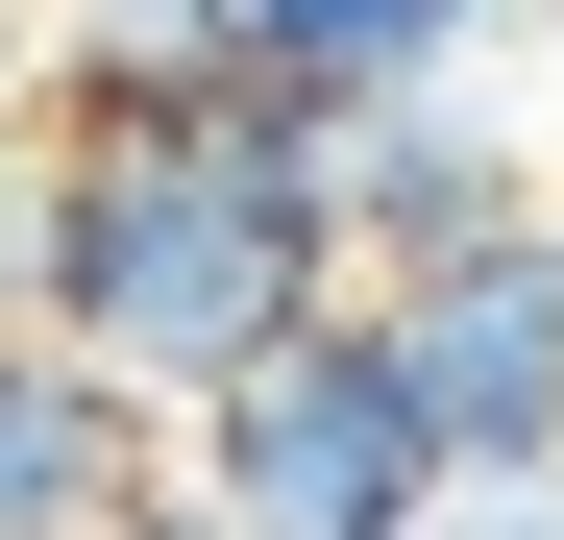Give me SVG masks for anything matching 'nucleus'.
<instances>
[{"label": "nucleus", "instance_id": "obj_1", "mask_svg": "<svg viewBox=\"0 0 564 540\" xmlns=\"http://www.w3.org/2000/svg\"><path fill=\"white\" fill-rule=\"evenodd\" d=\"M0 246H25V344L123 369L148 418L246 393L295 320H344V172L295 99L246 74H148V99H50L25 172H0Z\"/></svg>", "mask_w": 564, "mask_h": 540}, {"label": "nucleus", "instance_id": "obj_2", "mask_svg": "<svg viewBox=\"0 0 564 540\" xmlns=\"http://www.w3.org/2000/svg\"><path fill=\"white\" fill-rule=\"evenodd\" d=\"M172 467H197L246 540H442V492H466L368 295H344V320H295L246 393H197V418H172Z\"/></svg>", "mask_w": 564, "mask_h": 540}, {"label": "nucleus", "instance_id": "obj_3", "mask_svg": "<svg viewBox=\"0 0 564 540\" xmlns=\"http://www.w3.org/2000/svg\"><path fill=\"white\" fill-rule=\"evenodd\" d=\"M393 369H417V418H442V467L491 492V467H564V222H516V246H466V270H393Z\"/></svg>", "mask_w": 564, "mask_h": 540}, {"label": "nucleus", "instance_id": "obj_4", "mask_svg": "<svg viewBox=\"0 0 564 540\" xmlns=\"http://www.w3.org/2000/svg\"><path fill=\"white\" fill-rule=\"evenodd\" d=\"M319 172H344V270H368V295L516 246V222H564V148H516L491 74H442V99H393V123H319Z\"/></svg>", "mask_w": 564, "mask_h": 540}, {"label": "nucleus", "instance_id": "obj_5", "mask_svg": "<svg viewBox=\"0 0 564 540\" xmlns=\"http://www.w3.org/2000/svg\"><path fill=\"white\" fill-rule=\"evenodd\" d=\"M172 492V418L74 344H0V540H123Z\"/></svg>", "mask_w": 564, "mask_h": 540}, {"label": "nucleus", "instance_id": "obj_6", "mask_svg": "<svg viewBox=\"0 0 564 540\" xmlns=\"http://www.w3.org/2000/svg\"><path fill=\"white\" fill-rule=\"evenodd\" d=\"M491 25H540V0H246V99L393 123V99H442V74H491Z\"/></svg>", "mask_w": 564, "mask_h": 540}, {"label": "nucleus", "instance_id": "obj_7", "mask_svg": "<svg viewBox=\"0 0 564 540\" xmlns=\"http://www.w3.org/2000/svg\"><path fill=\"white\" fill-rule=\"evenodd\" d=\"M148 74H246V0H50V99H148Z\"/></svg>", "mask_w": 564, "mask_h": 540}, {"label": "nucleus", "instance_id": "obj_8", "mask_svg": "<svg viewBox=\"0 0 564 540\" xmlns=\"http://www.w3.org/2000/svg\"><path fill=\"white\" fill-rule=\"evenodd\" d=\"M442 540H564V467H491V492H442Z\"/></svg>", "mask_w": 564, "mask_h": 540}, {"label": "nucleus", "instance_id": "obj_9", "mask_svg": "<svg viewBox=\"0 0 564 540\" xmlns=\"http://www.w3.org/2000/svg\"><path fill=\"white\" fill-rule=\"evenodd\" d=\"M25 123H50V0H0V172H25Z\"/></svg>", "mask_w": 564, "mask_h": 540}, {"label": "nucleus", "instance_id": "obj_10", "mask_svg": "<svg viewBox=\"0 0 564 540\" xmlns=\"http://www.w3.org/2000/svg\"><path fill=\"white\" fill-rule=\"evenodd\" d=\"M123 540H246V516H221V492H197V467H172V492H148V516H123Z\"/></svg>", "mask_w": 564, "mask_h": 540}, {"label": "nucleus", "instance_id": "obj_11", "mask_svg": "<svg viewBox=\"0 0 564 540\" xmlns=\"http://www.w3.org/2000/svg\"><path fill=\"white\" fill-rule=\"evenodd\" d=\"M0 344H25V246H0Z\"/></svg>", "mask_w": 564, "mask_h": 540}, {"label": "nucleus", "instance_id": "obj_12", "mask_svg": "<svg viewBox=\"0 0 564 540\" xmlns=\"http://www.w3.org/2000/svg\"><path fill=\"white\" fill-rule=\"evenodd\" d=\"M540 25H564V0H540Z\"/></svg>", "mask_w": 564, "mask_h": 540}]
</instances>
